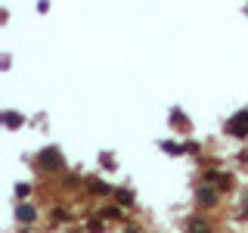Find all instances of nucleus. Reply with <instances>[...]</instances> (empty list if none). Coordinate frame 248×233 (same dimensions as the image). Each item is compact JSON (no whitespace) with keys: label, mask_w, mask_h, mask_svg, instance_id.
<instances>
[{"label":"nucleus","mask_w":248,"mask_h":233,"mask_svg":"<svg viewBox=\"0 0 248 233\" xmlns=\"http://www.w3.org/2000/svg\"><path fill=\"white\" fill-rule=\"evenodd\" d=\"M34 168L41 171V174H62L65 171V155H62L59 146H44L41 152L34 155Z\"/></svg>","instance_id":"nucleus-1"},{"label":"nucleus","mask_w":248,"mask_h":233,"mask_svg":"<svg viewBox=\"0 0 248 233\" xmlns=\"http://www.w3.org/2000/svg\"><path fill=\"white\" fill-rule=\"evenodd\" d=\"M199 183H211L220 196H230L236 190V174L232 171H220V168H208V171H202Z\"/></svg>","instance_id":"nucleus-2"},{"label":"nucleus","mask_w":248,"mask_h":233,"mask_svg":"<svg viewBox=\"0 0 248 233\" xmlns=\"http://www.w3.org/2000/svg\"><path fill=\"white\" fill-rule=\"evenodd\" d=\"M192 199H196V212H205V215L208 212H217V208H220V202H223V196L214 190L211 183H199Z\"/></svg>","instance_id":"nucleus-3"},{"label":"nucleus","mask_w":248,"mask_h":233,"mask_svg":"<svg viewBox=\"0 0 248 233\" xmlns=\"http://www.w3.org/2000/svg\"><path fill=\"white\" fill-rule=\"evenodd\" d=\"M223 134L232 140H248V109H239L223 121Z\"/></svg>","instance_id":"nucleus-4"},{"label":"nucleus","mask_w":248,"mask_h":233,"mask_svg":"<svg viewBox=\"0 0 248 233\" xmlns=\"http://www.w3.org/2000/svg\"><path fill=\"white\" fill-rule=\"evenodd\" d=\"M84 193L90 199H108V196H115V186L103 174H90V177H84Z\"/></svg>","instance_id":"nucleus-5"},{"label":"nucleus","mask_w":248,"mask_h":233,"mask_svg":"<svg viewBox=\"0 0 248 233\" xmlns=\"http://www.w3.org/2000/svg\"><path fill=\"white\" fill-rule=\"evenodd\" d=\"M183 233H217V224L205 212H196L183 221Z\"/></svg>","instance_id":"nucleus-6"},{"label":"nucleus","mask_w":248,"mask_h":233,"mask_svg":"<svg viewBox=\"0 0 248 233\" xmlns=\"http://www.w3.org/2000/svg\"><path fill=\"white\" fill-rule=\"evenodd\" d=\"M16 224L19 227H31V224L37 221V205H31V202H16Z\"/></svg>","instance_id":"nucleus-7"},{"label":"nucleus","mask_w":248,"mask_h":233,"mask_svg":"<svg viewBox=\"0 0 248 233\" xmlns=\"http://www.w3.org/2000/svg\"><path fill=\"white\" fill-rule=\"evenodd\" d=\"M168 121H170V128H174L177 134H189V131H192V121H189V115H186L180 106H174V109H170Z\"/></svg>","instance_id":"nucleus-8"},{"label":"nucleus","mask_w":248,"mask_h":233,"mask_svg":"<svg viewBox=\"0 0 248 233\" xmlns=\"http://www.w3.org/2000/svg\"><path fill=\"white\" fill-rule=\"evenodd\" d=\"M99 215H103L108 224H127V208H121L118 202H106V205L99 208Z\"/></svg>","instance_id":"nucleus-9"},{"label":"nucleus","mask_w":248,"mask_h":233,"mask_svg":"<svg viewBox=\"0 0 248 233\" xmlns=\"http://www.w3.org/2000/svg\"><path fill=\"white\" fill-rule=\"evenodd\" d=\"M72 217H75V212H72L68 202H56V205L50 208V224H53V227H59V224H72Z\"/></svg>","instance_id":"nucleus-10"},{"label":"nucleus","mask_w":248,"mask_h":233,"mask_svg":"<svg viewBox=\"0 0 248 233\" xmlns=\"http://www.w3.org/2000/svg\"><path fill=\"white\" fill-rule=\"evenodd\" d=\"M62 193H78V190H84V177L81 174H75V171H62Z\"/></svg>","instance_id":"nucleus-11"},{"label":"nucleus","mask_w":248,"mask_h":233,"mask_svg":"<svg viewBox=\"0 0 248 233\" xmlns=\"http://www.w3.org/2000/svg\"><path fill=\"white\" fill-rule=\"evenodd\" d=\"M84 227H87V233H106V230H108V221H106L99 212H93V215H87Z\"/></svg>","instance_id":"nucleus-12"},{"label":"nucleus","mask_w":248,"mask_h":233,"mask_svg":"<svg viewBox=\"0 0 248 233\" xmlns=\"http://www.w3.org/2000/svg\"><path fill=\"white\" fill-rule=\"evenodd\" d=\"M112 199L118 202L121 208H134V202H137V196H134V190H130V186H115V196Z\"/></svg>","instance_id":"nucleus-13"},{"label":"nucleus","mask_w":248,"mask_h":233,"mask_svg":"<svg viewBox=\"0 0 248 233\" xmlns=\"http://www.w3.org/2000/svg\"><path fill=\"white\" fill-rule=\"evenodd\" d=\"M19 124H25V115H22V112H16V109H6V112H3V128L16 131Z\"/></svg>","instance_id":"nucleus-14"},{"label":"nucleus","mask_w":248,"mask_h":233,"mask_svg":"<svg viewBox=\"0 0 248 233\" xmlns=\"http://www.w3.org/2000/svg\"><path fill=\"white\" fill-rule=\"evenodd\" d=\"M158 150H161V152H168V155H186V143H174V140H161V143H158Z\"/></svg>","instance_id":"nucleus-15"},{"label":"nucleus","mask_w":248,"mask_h":233,"mask_svg":"<svg viewBox=\"0 0 248 233\" xmlns=\"http://www.w3.org/2000/svg\"><path fill=\"white\" fill-rule=\"evenodd\" d=\"M34 193V183H16V202H28V196Z\"/></svg>","instance_id":"nucleus-16"},{"label":"nucleus","mask_w":248,"mask_h":233,"mask_svg":"<svg viewBox=\"0 0 248 233\" xmlns=\"http://www.w3.org/2000/svg\"><path fill=\"white\" fill-rule=\"evenodd\" d=\"M236 217H239V221H248V193L242 196V202H239V208H236Z\"/></svg>","instance_id":"nucleus-17"},{"label":"nucleus","mask_w":248,"mask_h":233,"mask_svg":"<svg viewBox=\"0 0 248 233\" xmlns=\"http://www.w3.org/2000/svg\"><path fill=\"white\" fill-rule=\"evenodd\" d=\"M121 233H149V230H146L143 224H137V221H127V224L121 227Z\"/></svg>","instance_id":"nucleus-18"},{"label":"nucleus","mask_w":248,"mask_h":233,"mask_svg":"<svg viewBox=\"0 0 248 233\" xmlns=\"http://www.w3.org/2000/svg\"><path fill=\"white\" fill-rule=\"evenodd\" d=\"M99 159H103V165L112 171V168H118V162H115V155L112 152H99Z\"/></svg>","instance_id":"nucleus-19"},{"label":"nucleus","mask_w":248,"mask_h":233,"mask_svg":"<svg viewBox=\"0 0 248 233\" xmlns=\"http://www.w3.org/2000/svg\"><path fill=\"white\" fill-rule=\"evenodd\" d=\"M202 152V143H196V140H186V155H199Z\"/></svg>","instance_id":"nucleus-20"},{"label":"nucleus","mask_w":248,"mask_h":233,"mask_svg":"<svg viewBox=\"0 0 248 233\" xmlns=\"http://www.w3.org/2000/svg\"><path fill=\"white\" fill-rule=\"evenodd\" d=\"M65 233H87V227H65Z\"/></svg>","instance_id":"nucleus-21"},{"label":"nucleus","mask_w":248,"mask_h":233,"mask_svg":"<svg viewBox=\"0 0 248 233\" xmlns=\"http://www.w3.org/2000/svg\"><path fill=\"white\" fill-rule=\"evenodd\" d=\"M19 233H37V230H34V227H22Z\"/></svg>","instance_id":"nucleus-22"},{"label":"nucleus","mask_w":248,"mask_h":233,"mask_svg":"<svg viewBox=\"0 0 248 233\" xmlns=\"http://www.w3.org/2000/svg\"><path fill=\"white\" fill-rule=\"evenodd\" d=\"M245 16H248V6H245Z\"/></svg>","instance_id":"nucleus-23"}]
</instances>
